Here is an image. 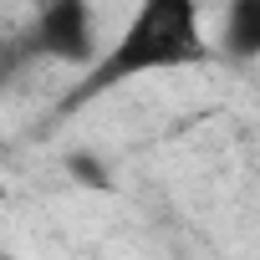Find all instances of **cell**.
I'll use <instances>...</instances> for the list:
<instances>
[{"mask_svg": "<svg viewBox=\"0 0 260 260\" xmlns=\"http://www.w3.org/2000/svg\"><path fill=\"white\" fill-rule=\"evenodd\" d=\"M204 61V26H199V0H138V11L127 16L107 56L82 77L72 102H87L97 92H112L133 77L148 72H179Z\"/></svg>", "mask_w": 260, "mask_h": 260, "instance_id": "6da1fadb", "label": "cell"}, {"mask_svg": "<svg viewBox=\"0 0 260 260\" xmlns=\"http://www.w3.org/2000/svg\"><path fill=\"white\" fill-rule=\"evenodd\" d=\"M219 41H224L230 61H240V67H250L260 56V0H230Z\"/></svg>", "mask_w": 260, "mask_h": 260, "instance_id": "3957f363", "label": "cell"}, {"mask_svg": "<svg viewBox=\"0 0 260 260\" xmlns=\"http://www.w3.org/2000/svg\"><path fill=\"white\" fill-rule=\"evenodd\" d=\"M67 174H72L77 184H87V189H112V174H107V164H102V158H92L87 148L67 153Z\"/></svg>", "mask_w": 260, "mask_h": 260, "instance_id": "277c9868", "label": "cell"}, {"mask_svg": "<svg viewBox=\"0 0 260 260\" xmlns=\"http://www.w3.org/2000/svg\"><path fill=\"white\" fill-rule=\"evenodd\" d=\"M31 56L41 61H67V67H87L92 46H97V11L92 0H41V11L26 31Z\"/></svg>", "mask_w": 260, "mask_h": 260, "instance_id": "7a4b0ae2", "label": "cell"}]
</instances>
